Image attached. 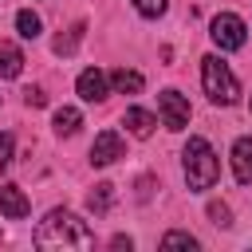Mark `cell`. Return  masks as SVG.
Returning <instances> with one entry per match:
<instances>
[{"label": "cell", "instance_id": "obj_18", "mask_svg": "<svg viewBox=\"0 0 252 252\" xmlns=\"http://www.w3.org/2000/svg\"><path fill=\"white\" fill-rule=\"evenodd\" d=\"M161 248H189V252H193L197 240H193L189 232H165V236H161Z\"/></svg>", "mask_w": 252, "mask_h": 252}, {"label": "cell", "instance_id": "obj_4", "mask_svg": "<svg viewBox=\"0 0 252 252\" xmlns=\"http://www.w3.org/2000/svg\"><path fill=\"white\" fill-rule=\"evenodd\" d=\"M209 35H213V43H217L220 51H240V47H244V39H248V28H244V20H240V16L220 12V16H213Z\"/></svg>", "mask_w": 252, "mask_h": 252}, {"label": "cell", "instance_id": "obj_1", "mask_svg": "<svg viewBox=\"0 0 252 252\" xmlns=\"http://www.w3.org/2000/svg\"><path fill=\"white\" fill-rule=\"evenodd\" d=\"M39 248H94V232L87 228V220H79L75 213H67V209H51L43 220H39V228H35V236H32Z\"/></svg>", "mask_w": 252, "mask_h": 252}, {"label": "cell", "instance_id": "obj_9", "mask_svg": "<svg viewBox=\"0 0 252 252\" xmlns=\"http://www.w3.org/2000/svg\"><path fill=\"white\" fill-rule=\"evenodd\" d=\"M232 177L240 185H252V138L232 142Z\"/></svg>", "mask_w": 252, "mask_h": 252}, {"label": "cell", "instance_id": "obj_8", "mask_svg": "<svg viewBox=\"0 0 252 252\" xmlns=\"http://www.w3.org/2000/svg\"><path fill=\"white\" fill-rule=\"evenodd\" d=\"M0 213L8 220H24L32 213V201L20 193V185H0Z\"/></svg>", "mask_w": 252, "mask_h": 252}, {"label": "cell", "instance_id": "obj_13", "mask_svg": "<svg viewBox=\"0 0 252 252\" xmlns=\"http://www.w3.org/2000/svg\"><path fill=\"white\" fill-rule=\"evenodd\" d=\"M79 126H83V114L75 106H59L55 110V134H75Z\"/></svg>", "mask_w": 252, "mask_h": 252}, {"label": "cell", "instance_id": "obj_10", "mask_svg": "<svg viewBox=\"0 0 252 252\" xmlns=\"http://www.w3.org/2000/svg\"><path fill=\"white\" fill-rule=\"evenodd\" d=\"M122 126H126L134 138H150V134H154V126H158V118H154L150 110H142V106H126Z\"/></svg>", "mask_w": 252, "mask_h": 252}, {"label": "cell", "instance_id": "obj_20", "mask_svg": "<svg viewBox=\"0 0 252 252\" xmlns=\"http://www.w3.org/2000/svg\"><path fill=\"white\" fill-rule=\"evenodd\" d=\"M209 217H213V224H220V228H228V224H232V213H228V205H220V201H213V205H209Z\"/></svg>", "mask_w": 252, "mask_h": 252}, {"label": "cell", "instance_id": "obj_5", "mask_svg": "<svg viewBox=\"0 0 252 252\" xmlns=\"http://www.w3.org/2000/svg\"><path fill=\"white\" fill-rule=\"evenodd\" d=\"M158 110H161V126L165 130H185L189 126V102L181 91H161L158 94Z\"/></svg>", "mask_w": 252, "mask_h": 252}, {"label": "cell", "instance_id": "obj_16", "mask_svg": "<svg viewBox=\"0 0 252 252\" xmlns=\"http://www.w3.org/2000/svg\"><path fill=\"white\" fill-rule=\"evenodd\" d=\"M79 39H83V24H75V28L67 32V35H59V39H55V55H71Z\"/></svg>", "mask_w": 252, "mask_h": 252}, {"label": "cell", "instance_id": "obj_21", "mask_svg": "<svg viewBox=\"0 0 252 252\" xmlns=\"http://www.w3.org/2000/svg\"><path fill=\"white\" fill-rule=\"evenodd\" d=\"M24 102H28V106H43V102H47V94H43L39 87H28V91H24Z\"/></svg>", "mask_w": 252, "mask_h": 252}, {"label": "cell", "instance_id": "obj_14", "mask_svg": "<svg viewBox=\"0 0 252 252\" xmlns=\"http://www.w3.org/2000/svg\"><path fill=\"white\" fill-rule=\"evenodd\" d=\"M87 205H91V213H98V217H102V213L114 205V185H106V181H102V185H94V189H91V197H87Z\"/></svg>", "mask_w": 252, "mask_h": 252}, {"label": "cell", "instance_id": "obj_19", "mask_svg": "<svg viewBox=\"0 0 252 252\" xmlns=\"http://www.w3.org/2000/svg\"><path fill=\"white\" fill-rule=\"evenodd\" d=\"M12 150H16V138H12L8 130H4V134H0V173H4L8 165H12Z\"/></svg>", "mask_w": 252, "mask_h": 252}, {"label": "cell", "instance_id": "obj_12", "mask_svg": "<svg viewBox=\"0 0 252 252\" xmlns=\"http://www.w3.org/2000/svg\"><path fill=\"white\" fill-rule=\"evenodd\" d=\"M110 87L122 91V94H138V91L146 87V79H142L138 71H130V67H118V71H110Z\"/></svg>", "mask_w": 252, "mask_h": 252}, {"label": "cell", "instance_id": "obj_17", "mask_svg": "<svg viewBox=\"0 0 252 252\" xmlns=\"http://www.w3.org/2000/svg\"><path fill=\"white\" fill-rule=\"evenodd\" d=\"M134 8H138V16H146V20H158V16H165L169 0H134Z\"/></svg>", "mask_w": 252, "mask_h": 252}, {"label": "cell", "instance_id": "obj_15", "mask_svg": "<svg viewBox=\"0 0 252 252\" xmlns=\"http://www.w3.org/2000/svg\"><path fill=\"white\" fill-rule=\"evenodd\" d=\"M16 28H20V35H24V39H39V32H43V24H39V16H35L32 8L16 12Z\"/></svg>", "mask_w": 252, "mask_h": 252}, {"label": "cell", "instance_id": "obj_11", "mask_svg": "<svg viewBox=\"0 0 252 252\" xmlns=\"http://www.w3.org/2000/svg\"><path fill=\"white\" fill-rule=\"evenodd\" d=\"M24 71V51L8 39H0V79H16Z\"/></svg>", "mask_w": 252, "mask_h": 252}, {"label": "cell", "instance_id": "obj_7", "mask_svg": "<svg viewBox=\"0 0 252 252\" xmlns=\"http://www.w3.org/2000/svg\"><path fill=\"white\" fill-rule=\"evenodd\" d=\"M122 154H126V142H122L118 130H102V134L94 138V146H91V161H94V165H110V161H118Z\"/></svg>", "mask_w": 252, "mask_h": 252}, {"label": "cell", "instance_id": "obj_2", "mask_svg": "<svg viewBox=\"0 0 252 252\" xmlns=\"http://www.w3.org/2000/svg\"><path fill=\"white\" fill-rule=\"evenodd\" d=\"M181 161H185V181H189L193 193H205V189L217 185L220 161H217V154H213V146H209L205 138L193 134V138L185 142V150H181Z\"/></svg>", "mask_w": 252, "mask_h": 252}, {"label": "cell", "instance_id": "obj_6", "mask_svg": "<svg viewBox=\"0 0 252 252\" xmlns=\"http://www.w3.org/2000/svg\"><path fill=\"white\" fill-rule=\"evenodd\" d=\"M75 91H79L83 102H102V98L110 94V75L98 71V67H87V71L75 79Z\"/></svg>", "mask_w": 252, "mask_h": 252}, {"label": "cell", "instance_id": "obj_3", "mask_svg": "<svg viewBox=\"0 0 252 252\" xmlns=\"http://www.w3.org/2000/svg\"><path fill=\"white\" fill-rule=\"evenodd\" d=\"M201 83H205V94L217 106H232L240 98V83H236V75L228 71V63L220 55H205L201 59Z\"/></svg>", "mask_w": 252, "mask_h": 252}]
</instances>
